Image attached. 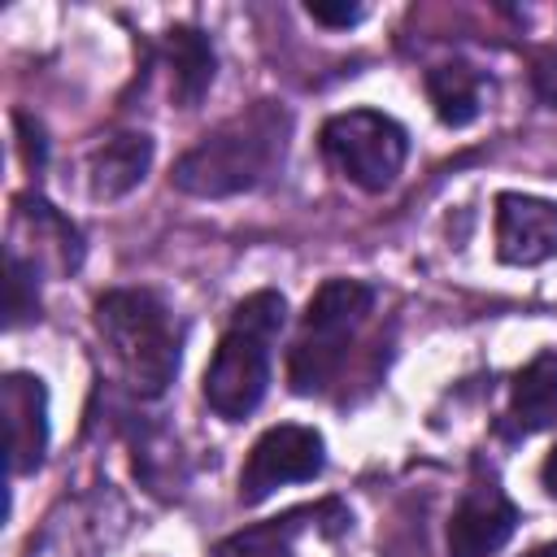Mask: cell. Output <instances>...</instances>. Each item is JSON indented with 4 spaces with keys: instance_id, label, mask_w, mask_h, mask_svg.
Here are the masks:
<instances>
[{
    "instance_id": "1",
    "label": "cell",
    "mask_w": 557,
    "mask_h": 557,
    "mask_svg": "<svg viewBox=\"0 0 557 557\" xmlns=\"http://www.w3.org/2000/svg\"><path fill=\"white\" fill-rule=\"evenodd\" d=\"M287 135H292V113L278 100H257L244 113L213 126L209 135H200L174 161V187L205 200L252 191L283 165Z\"/></svg>"
},
{
    "instance_id": "2",
    "label": "cell",
    "mask_w": 557,
    "mask_h": 557,
    "mask_svg": "<svg viewBox=\"0 0 557 557\" xmlns=\"http://www.w3.org/2000/svg\"><path fill=\"white\" fill-rule=\"evenodd\" d=\"M287 322V300L274 287H261L252 296H244L231 313V326L222 331L213 361L205 370V405L226 418L239 422L248 418L270 387V344L278 339Z\"/></svg>"
},
{
    "instance_id": "3",
    "label": "cell",
    "mask_w": 557,
    "mask_h": 557,
    "mask_svg": "<svg viewBox=\"0 0 557 557\" xmlns=\"http://www.w3.org/2000/svg\"><path fill=\"white\" fill-rule=\"evenodd\" d=\"M96 335L117 379L135 396H161L178 374V331L170 309L144 287H117L96 300Z\"/></svg>"
},
{
    "instance_id": "4",
    "label": "cell",
    "mask_w": 557,
    "mask_h": 557,
    "mask_svg": "<svg viewBox=\"0 0 557 557\" xmlns=\"http://www.w3.org/2000/svg\"><path fill=\"white\" fill-rule=\"evenodd\" d=\"M370 309H374V287L361 278H326L309 296L305 318H300V335H296L292 357H287L292 392L313 396L335 379V370L344 366L348 344H352V335Z\"/></svg>"
},
{
    "instance_id": "5",
    "label": "cell",
    "mask_w": 557,
    "mask_h": 557,
    "mask_svg": "<svg viewBox=\"0 0 557 557\" xmlns=\"http://www.w3.org/2000/svg\"><path fill=\"white\" fill-rule=\"evenodd\" d=\"M326 161L361 191H387L409 157V135L379 109H348L322 122Z\"/></svg>"
},
{
    "instance_id": "6",
    "label": "cell",
    "mask_w": 557,
    "mask_h": 557,
    "mask_svg": "<svg viewBox=\"0 0 557 557\" xmlns=\"http://www.w3.org/2000/svg\"><path fill=\"white\" fill-rule=\"evenodd\" d=\"M326 466V444L313 426H300V422H283V426H270L244 470H239V500L244 505H261L265 496H274L278 487L287 483H305V479H318Z\"/></svg>"
},
{
    "instance_id": "7",
    "label": "cell",
    "mask_w": 557,
    "mask_h": 557,
    "mask_svg": "<svg viewBox=\"0 0 557 557\" xmlns=\"http://www.w3.org/2000/svg\"><path fill=\"white\" fill-rule=\"evenodd\" d=\"M518 527V505L505 496L496 474L474 470L453 518H448V557H492Z\"/></svg>"
},
{
    "instance_id": "8",
    "label": "cell",
    "mask_w": 557,
    "mask_h": 557,
    "mask_svg": "<svg viewBox=\"0 0 557 557\" xmlns=\"http://www.w3.org/2000/svg\"><path fill=\"white\" fill-rule=\"evenodd\" d=\"M496 252L509 265H540L557 257V205L527 191L496 196Z\"/></svg>"
},
{
    "instance_id": "9",
    "label": "cell",
    "mask_w": 557,
    "mask_h": 557,
    "mask_svg": "<svg viewBox=\"0 0 557 557\" xmlns=\"http://www.w3.org/2000/svg\"><path fill=\"white\" fill-rule=\"evenodd\" d=\"M4 426H9V470L30 474L44 466L48 453V387L39 374L9 370L0 383Z\"/></svg>"
},
{
    "instance_id": "10",
    "label": "cell",
    "mask_w": 557,
    "mask_h": 557,
    "mask_svg": "<svg viewBox=\"0 0 557 557\" xmlns=\"http://www.w3.org/2000/svg\"><path fill=\"white\" fill-rule=\"evenodd\" d=\"M505 431L509 435H535L557 426V348L535 352L509 387V409H505Z\"/></svg>"
},
{
    "instance_id": "11",
    "label": "cell",
    "mask_w": 557,
    "mask_h": 557,
    "mask_svg": "<svg viewBox=\"0 0 557 557\" xmlns=\"http://www.w3.org/2000/svg\"><path fill=\"white\" fill-rule=\"evenodd\" d=\"M148 165H152V139L148 135L122 131V135L104 139L87 157V191H91V200H122L126 191H135L144 183Z\"/></svg>"
},
{
    "instance_id": "12",
    "label": "cell",
    "mask_w": 557,
    "mask_h": 557,
    "mask_svg": "<svg viewBox=\"0 0 557 557\" xmlns=\"http://www.w3.org/2000/svg\"><path fill=\"white\" fill-rule=\"evenodd\" d=\"M165 61H170V91L183 109H196L213 83V44L196 26H170L165 30Z\"/></svg>"
},
{
    "instance_id": "13",
    "label": "cell",
    "mask_w": 557,
    "mask_h": 557,
    "mask_svg": "<svg viewBox=\"0 0 557 557\" xmlns=\"http://www.w3.org/2000/svg\"><path fill=\"white\" fill-rule=\"evenodd\" d=\"M426 96L444 126H470L483 109V74L466 61H440L426 70Z\"/></svg>"
},
{
    "instance_id": "14",
    "label": "cell",
    "mask_w": 557,
    "mask_h": 557,
    "mask_svg": "<svg viewBox=\"0 0 557 557\" xmlns=\"http://www.w3.org/2000/svg\"><path fill=\"white\" fill-rule=\"evenodd\" d=\"M309 509H296V513H283V518L244 527V531L226 535L213 548V557H292V544H296V531H300V518Z\"/></svg>"
},
{
    "instance_id": "15",
    "label": "cell",
    "mask_w": 557,
    "mask_h": 557,
    "mask_svg": "<svg viewBox=\"0 0 557 557\" xmlns=\"http://www.w3.org/2000/svg\"><path fill=\"white\" fill-rule=\"evenodd\" d=\"M35 278H39L35 261H26L22 252L9 248V300H4V313H9L4 322L9 326H22L26 318L39 313V287H35Z\"/></svg>"
},
{
    "instance_id": "16",
    "label": "cell",
    "mask_w": 557,
    "mask_h": 557,
    "mask_svg": "<svg viewBox=\"0 0 557 557\" xmlns=\"http://www.w3.org/2000/svg\"><path fill=\"white\" fill-rule=\"evenodd\" d=\"M13 126H17V144H22V157L30 170H44L48 161V139H44V126L30 122L26 113H13Z\"/></svg>"
},
{
    "instance_id": "17",
    "label": "cell",
    "mask_w": 557,
    "mask_h": 557,
    "mask_svg": "<svg viewBox=\"0 0 557 557\" xmlns=\"http://www.w3.org/2000/svg\"><path fill=\"white\" fill-rule=\"evenodd\" d=\"M305 13L313 17V22H322V26H352V22H361L366 17V9L361 4H348V0H309L305 4Z\"/></svg>"
},
{
    "instance_id": "18",
    "label": "cell",
    "mask_w": 557,
    "mask_h": 557,
    "mask_svg": "<svg viewBox=\"0 0 557 557\" xmlns=\"http://www.w3.org/2000/svg\"><path fill=\"white\" fill-rule=\"evenodd\" d=\"M531 83H535V96L557 109V52H540V57H535Z\"/></svg>"
},
{
    "instance_id": "19",
    "label": "cell",
    "mask_w": 557,
    "mask_h": 557,
    "mask_svg": "<svg viewBox=\"0 0 557 557\" xmlns=\"http://www.w3.org/2000/svg\"><path fill=\"white\" fill-rule=\"evenodd\" d=\"M540 483H544V492L557 500V444L548 448V457H544V466H540Z\"/></svg>"
},
{
    "instance_id": "20",
    "label": "cell",
    "mask_w": 557,
    "mask_h": 557,
    "mask_svg": "<svg viewBox=\"0 0 557 557\" xmlns=\"http://www.w3.org/2000/svg\"><path fill=\"white\" fill-rule=\"evenodd\" d=\"M522 557H557V540H553V544H540V548H531V553H522Z\"/></svg>"
}]
</instances>
